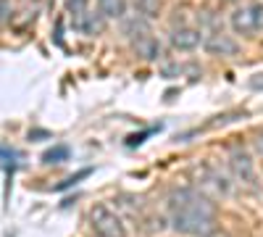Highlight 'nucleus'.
<instances>
[{
    "label": "nucleus",
    "mask_w": 263,
    "mask_h": 237,
    "mask_svg": "<svg viewBox=\"0 0 263 237\" xmlns=\"http://www.w3.org/2000/svg\"><path fill=\"white\" fill-rule=\"evenodd\" d=\"M229 169H232V174L239 185H248V187H255L258 177H255V166L248 156V150L245 148H232V153H229Z\"/></svg>",
    "instance_id": "obj_4"
},
{
    "label": "nucleus",
    "mask_w": 263,
    "mask_h": 237,
    "mask_svg": "<svg viewBox=\"0 0 263 237\" xmlns=\"http://www.w3.org/2000/svg\"><path fill=\"white\" fill-rule=\"evenodd\" d=\"M200 182H203V187H213L216 192H221V195H232L229 179L218 169H213V166H203L200 169Z\"/></svg>",
    "instance_id": "obj_7"
},
{
    "label": "nucleus",
    "mask_w": 263,
    "mask_h": 237,
    "mask_svg": "<svg viewBox=\"0 0 263 237\" xmlns=\"http://www.w3.org/2000/svg\"><path fill=\"white\" fill-rule=\"evenodd\" d=\"M135 53L145 61H156V58H161V42L156 37H150L147 32H142L135 40Z\"/></svg>",
    "instance_id": "obj_8"
},
{
    "label": "nucleus",
    "mask_w": 263,
    "mask_h": 237,
    "mask_svg": "<svg viewBox=\"0 0 263 237\" xmlns=\"http://www.w3.org/2000/svg\"><path fill=\"white\" fill-rule=\"evenodd\" d=\"M98 11L103 13V19H124L126 0H98Z\"/></svg>",
    "instance_id": "obj_9"
},
{
    "label": "nucleus",
    "mask_w": 263,
    "mask_h": 237,
    "mask_svg": "<svg viewBox=\"0 0 263 237\" xmlns=\"http://www.w3.org/2000/svg\"><path fill=\"white\" fill-rule=\"evenodd\" d=\"M168 40H171V48L174 50H195L197 45H203V34H200V29H195V27L171 29Z\"/></svg>",
    "instance_id": "obj_5"
},
{
    "label": "nucleus",
    "mask_w": 263,
    "mask_h": 237,
    "mask_svg": "<svg viewBox=\"0 0 263 237\" xmlns=\"http://www.w3.org/2000/svg\"><path fill=\"white\" fill-rule=\"evenodd\" d=\"M135 8L142 19H156L161 13V0H135Z\"/></svg>",
    "instance_id": "obj_10"
},
{
    "label": "nucleus",
    "mask_w": 263,
    "mask_h": 237,
    "mask_svg": "<svg viewBox=\"0 0 263 237\" xmlns=\"http://www.w3.org/2000/svg\"><path fill=\"white\" fill-rule=\"evenodd\" d=\"M90 229H92L95 237H126L124 222L119 219V213L105 203H98V206L90 208Z\"/></svg>",
    "instance_id": "obj_2"
},
{
    "label": "nucleus",
    "mask_w": 263,
    "mask_h": 237,
    "mask_svg": "<svg viewBox=\"0 0 263 237\" xmlns=\"http://www.w3.org/2000/svg\"><path fill=\"white\" fill-rule=\"evenodd\" d=\"M224 3H237V0H224Z\"/></svg>",
    "instance_id": "obj_14"
},
{
    "label": "nucleus",
    "mask_w": 263,
    "mask_h": 237,
    "mask_svg": "<svg viewBox=\"0 0 263 237\" xmlns=\"http://www.w3.org/2000/svg\"><path fill=\"white\" fill-rule=\"evenodd\" d=\"M229 24H232L234 34H242V37H253V34L263 32V3L237 6L229 13Z\"/></svg>",
    "instance_id": "obj_3"
},
{
    "label": "nucleus",
    "mask_w": 263,
    "mask_h": 237,
    "mask_svg": "<svg viewBox=\"0 0 263 237\" xmlns=\"http://www.w3.org/2000/svg\"><path fill=\"white\" fill-rule=\"evenodd\" d=\"M168 222L171 229L187 237H213L216 234V206L203 190L179 187L168 195Z\"/></svg>",
    "instance_id": "obj_1"
},
{
    "label": "nucleus",
    "mask_w": 263,
    "mask_h": 237,
    "mask_svg": "<svg viewBox=\"0 0 263 237\" xmlns=\"http://www.w3.org/2000/svg\"><path fill=\"white\" fill-rule=\"evenodd\" d=\"M248 87H250V90H258V93H263V74H255V77H250Z\"/></svg>",
    "instance_id": "obj_12"
},
{
    "label": "nucleus",
    "mask_w": 263,
    "mask_h": 237,
    "mask_svg": "<svg viewBox=\"0 0 263 237\" xmlns=\"http://www.w3.org/2000/svg\"><path fill=\"white\" fill-rule=\"evenodd\" d=\"M203 48L211 53V56H234L237 53V42L224 34V32H213L203 40Z\"/></svg>",
    "instance_id": "obj_6"
},
{
    "label": "nucleus",
    "mask_w": 263,
    "mask_h": 237,
    "mask_svg": "<svg viewBox=\"0 0 263 237\" xmlns=\"http://www.w3.org/2000/svg\"><path fill=\"white\" fill-rule=\"evenodd\" d=\"M255 150H258V153L263 156V132H260V135L255 137Z\"/></svg>",
    "instance_id": "obj_13"
},
{
    "label": "nucleus",
    "mask_w": 263,
    "mask_h": 237,
    "mask_svg": "<svg viewBox=\"0 0 263 237\" xmlns=\"http://www.w3.org/2000/svg\"><path fill=\"white\" fill-rule=\"evenodd\" d=\"M66 158H69V148H66V145H58V148L48 150V153L42 156V161H45V163H61Z\"/></svg>",
    "instance_id": "obj_11"
}]
</instances>
